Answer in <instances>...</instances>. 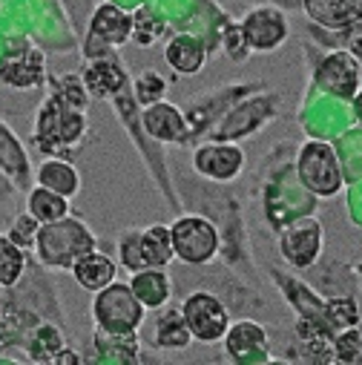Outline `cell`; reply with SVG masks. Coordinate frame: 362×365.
Masks as SVG:
<instances>
[{
	"label": "cell",
	"mask_w": 362,
	"mask_h": 365,
	"mask_svg": "<svg viewBox=\"0 0 362 365\" xmlns=\"http://www.w3.org/2000/svg\"><path fill=\"white\" fill-rule=\"evenodd\" d=\"M288 35V24L285 15L279 9H256L247 15L244 21V38L250 46L256 49H274L276 43H282Z\"/></svg>",
	"instance_id": "5"
},
{
	"label": "cell",
	"mask_w": 362,
	"mask_h": 365,
	"mask_svg": "<svg viewBox=\"0 0 362 365\" xmlns=\"http://www.w3.org/2000/svg\"><path fill=\"white\" fill-rule=\"evenodd\" d=\"M144 127L158 141H175V138L185 135V121H181L178 110L170 104H152L144 113Z\"/></svg>",
	"instance_id": "9"
},
{
	"label": "cell",
	"mask_w": 362,
	"mask_h": 365,
	"mask_svg": "<svg viewBox=\"0 0 362 365\" xmlns=\"http://www.w3.org/2000/svg\"><path fill=\"white\" fill-rule=\"evenodd\" d=\"M130 288L135 291V297L141 302H164L170 297V279L164 277V273L150 270V267H144V270L135 273V279H133Z\"/></svg>",
	"instance_id": "18"
},
{
	"label": "cell",
	"mask_w": 362,
	"mask_h": 365,
	"mask_svg": "<svg viewBox=\"0 0 362 365\" xmlns=\"http://www.w3.org/2000/svg\"><path fill=\"white\" fill-rule=\"evenodd\" d=\"M170 242H172V253L181 262L205 264L213 259V253L219 247V233L202 216H181L170 227Z\"/></svg>",
	"instance_id": "3"
},
{
	"label": "cell",
	"mask_w": 362,
	"mask_h": 365,
	"mask_svg": "<svg viewBox=\"0 0 362 365\" xmlns=\"http://www.w3.org/2000/svg\"><path fill=\"white\" fill-rule=\"evenodd\" d=\"M155 331H158L155 342L164 345V348H181V345H187V339H190V328H187L185 314H181V311H167V314H161Z\"/></svg>",
	"instance_id": "17"
},
{
	"label": "cell",
	"mask_w": 362,
	"mask_h": 365,
	"mask_svg": "<svg viewBox=\"0 0 362 365\" xmlns=\"http://www.w3.org/2000/svg\"><path fill=\"white\" fill-rule=\"evenodd\" d=\"M141 242H144V253H147L150 267H164L175 256L172 242H170V227H164V225H152V227L141 230Z\"/></svg>",
	"instance_id": "16"
},
{
	"label": "cell",
	"mask_w": 362,
	"mask_h": 365,
	"mask_svg": "<svg viewBox=\"0 0 362 365\" xmlns=\"http://www.w3.org/2000/svg\"><path fill=\"white\" fill-rule=\"evenodd\" d=\"M32 227H35V216L29 213V219L26 216H21L18 222H15V227H12V239L21 245V247H26V245H32L35 242V236H32Z\"/></svg>",
	"instance_id": "22"
},
{
	"label": "cell",
	"mask_w": 362,
	"mask_h": 365,
	"mask_svg": "<svg viewBox=\"0 0 362 365\" xmlns=\"http://www.w3.org/2000/svg\"><path fill=\"white\" fill-rule=\"evenodd\" d=\"M118 259H121V264H124L127 270H133V273L150 267V264H147V253H144V242H141V230H133V233H127V236L118 242Z\"/></svg>",
	"instance_id": "19"
},
{
	"label": "cell",
	"mask_w": 362,
	"mask_h": 365,
	"mask_svg": "<svg viewBox=\"0 0 362 365\" xmlns=\"http://www.w3.org/2000/svg\"><path fill=\"white\" fill-rule=\"evenodd\" d=\"M38 185L69 199V196L78 193L81 181H78V173H75L72 164H66V161H43L41 170H38Z\"/></svg>",
	"instance_id": "10"
},
{
	"label": "cell",
	"mask_w": 362,
	"mask_h": 365,
	"mask_svg": "<svg viewBox=\"0 0 362 365\" xmlns=\"http://www.w3.org/2000/svg\"><path fill=\"white\" fill-rule=\"evenodd\" d=\"M29 213L35 216L38 225L58 222V219L66 216V196H61L55 190H46V187H35L32 196H29Z\"/></svg>",
	"instance_id": "15"
},
{
	"label": "cell",
	"mask_w": 362,
	"mask_h": 365,
	"mask_svg": "<svg viewBox=\"0 0 362 365\" xmlns=\"http://www.w3.org/2000/svg\"><path fill=\"white\" fill-rule=\"evenodd\" d=\"M224 336H227V354H233V356H250L256 351L264 354V348H267L264 331L256 322H239V325L227 328Z\"/></svg>",
	"instance_id": "12"
},
{
	"label": "cell",
	"mask_w": 362,
	"mask_h": 365,
	"mask_svg": "<svg viewBox=\"0 0 362 365\" xmlns=\"http://www.w3.org/2000/svg\"><path fill=\"white\" fill-rule=\"evenodd\" d=\"M138 98H141V104H155V101H161V96H164V89H167V83H164V78L158 75V72H144L141 78H138Z\"/></svg>",
	"instance_id": "21"
},
{
	"label": "cell",
	"mask_w": 362,
	"mask_h": 365,
	"mask_svg": "<svg viewBox=\"0 0 362 365\" xmlns=\"http://www.w3.org/2000/svg\"><path fill=\"white\" fill-rule=\"evenodd\" d=\"M32 245H35L41 262L49 264V267H72L75 259H81L89 250H95L93 233H89L81 222L66 219V216L58 219V222L41 225Z\"/></svg>",
	"instance_id": "1"
},
{
	"label": "cell",
	"mask_w": 362,
	"mask_h": 365,
	"mask_svg": "<svg viewBox=\"0 0 362 365\" xmlns=\"http://www.w3.org/2000/svg\"><path fill=\"white\" fill-rule=\"evenodd\" d=\"M93 35L104 38L107 43H124L130 38V18L115 6H101L93 18Z\"/></svg>",
	"instance_id": "13"
},
{
	"label": "cell",
	"mask_w": 362,
	"mask_h": 365,
	"mask_svg": "<svg viewBox=\"0 0 362 365\" xmlns=\"http://www.w3.org/2000/svg\"><path fill=\"white\" fill-rule=\"evenodd\" d=\"M93 317L101 325L104 334L110 336H133L135 328L144 319V302L135 297V291L130 285H107L101 291H95V302H93Z\"/></svg>",
	"instance_id": "2"
},
{
	"label": "cell",
	"mask_w": 362,
	"mask_h": 365,
	"mask_svg": "<svg viewBox=\"0 0 362 365\" xmlns=\"http://www.w3.org/2000/svg\"><path fill=\"white\" fill-rule=\"evenodd\" d=\"M305 9L319 24L342 26L362 18V0H305Z\"/></svg>",
	"instance_id": "8"
},
{
	"label": "cell",
	"mask_w": 362,
	"mask_h": 365,
	"mask_svg": "<svg viewBox=\"0 0 362 365\" xmlns=\"http://www.w3.org/2000/svg\"><path fill=\"white\" fill-rule=\"evenodd\" d=\"M86 83H89V89H93L95 96H107V93H113V89H118L124 83V75L113 63H98L93 72L86 75Z\"/></svg>",
	"instance_id": "20"
},
{
	"label": "cell",
	"mask_w": 362,
	"mask_h": 365,
	"mask_svg": "<svg viewBox=\"0 0 362 365\" xmlns=\"http://www.w3.org/2000/svg\"><path fill=\"white\" fill-rule=\"evenodd\" d=\"M359 107H362V98H359Z\"/></svg>",
	"instance_id": "23"
},
{
	"label": "cell",
	"mask_w": 362,
	"mask_h": 365,
	"mask_svg": "<svg viewBox=\"0 0 362 365\" xmlns=\"http://www.w3.org/2000/svg\"><path fill=\"white\" fill-rule=\"evenodd\" d=\"M72 277L78 279L81 288H86V291L95 294V291L107 288V285L115 279V262H113L110 256H104V253L89 250V253H83L81 259H75Z\"/></svg>",
	"instance_id": "7"
},
{
	"label": "cell",
	"mask_w": 362,
	"mask_h": 365,
	"mask_svg": "<svg viewBox=\"0 0 362 365\" xmlns=\"http://www.w3.org/2000/svg\"><path fill=\"white\" fill-rule=\"evenodd\" d=\"M196 170L210 175V178H219V181H227L233 175H239L242 164H244V155L239 147H222V144H207V147H199L196 155Z\"/></svg>",
	"instance_id": "6"
},
{
	"label": "cell",
	"mask_w": 362,
	"mask_h": 365,
	"mask_svg": "<svg viewBox=\"0 0 362 365\" xmlns=\"http://www.w3.org/2000/svg\"><path fill=\"white\" fill-rule=\"evenodd\" d=\"M167 61H170V66L175 72H196L202 66V61H205V52H202V46H199L196 38L178 35L167 46Z\"/></svg>",
	"instance_id": "14"
},
{
	"label": "cell",
	"mask_w": 362,
	"mask_h": 365,
	"mask_svg": "<svg viewBox=\"0 0 362 365\" xmlns=\"http://www.w3.org/2000/svg\"><path fill=\"white\" fill-rule=\"evenodd\" d=\"M181 314H185V322L190 328V336H196L199 342H216L227 331V311L207 291L190 294L185 299V305H181Z\"/></svg>",
	"instance_id": "4"
},
{
	"label": "cell",
	"mask_w": 362,
	"mask_h": 365,
	"mask_svg": "<svg viewBox=\"0 0 362 365\" xmlns=\"http://www.w3.org/2000/svg\"><path fill=\"white\" fill-rule=\"evenodd\" d=\"M26 270V253L24 247L9 236L0 233V288H12L21 282Z\"/></svg>",
	"instance_id": "11"
}]
</instances>
